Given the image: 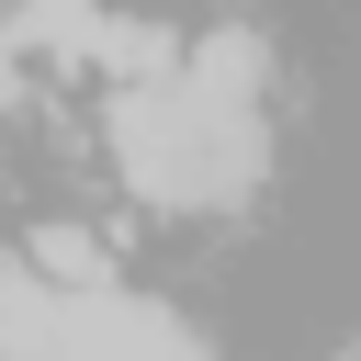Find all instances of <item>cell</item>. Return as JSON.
<instances>
[{
    "label": "cell",
    "instance_id": "cell-1",
    "mask_svg": "<svg viewBox=\"0 0 361 361\" xmlns=\"http://www.w3.org/2000/svg\"><path fill=\"white\" fill-rule=\"evenodd\" d=\"M90 68H113V90H124V79H180V34H169V23H113V11H102Z\"/></svg>",
    "mask_w": 361,
    "mask_h": 361
},
{
    "label": "cell",
    "instance_id": "cell-2",
    "mask_svg": "<svg viewBox=\"0 0 361 361\" xmlns=\"http://www.w3.org/2000/svg\"><path fill=\"white\" fill-rule=\"evenodd\" d=\"M34 271L68 282V293H102V282H113V248H102L90 226H34Z\"/></svg>",
    "mask_w": 361,
    "mask_h": 361
},
{
    "label": "cell",
    "instance_id": "cell-3",
    "mask_svg": "<svg viewBox=\"0 0 361 361\" xmlns=\"http://www.w3.org/2000/svg\"><path fill=\"white\" fill-rule=\"evenodd\" d=\"M11 23H23V45H45V56H90V34H102V0H23Z\"/></svg>",
    "mask_w": 361,
    "mask_h": 361
},
{
    "label": "cell",
    "instance_id": "cell-4",
    "mask_svg": "<svg viewBox=\"0 0 361 361\" xmlns=\"http://www.w3.org/2000/svg\"><path fill=\"white\" fill-rule=\"evenodd\" d=\"M0 102H23V23L0 11Z\"/></svg>",
    "mask_w": 361,
    "mask_h": 361
},
{
    "label": "cell",
    "instance_id": "cell-5",
    "mask_svg": "<svg viewBox=\"0 0 361 361\" xmlns=\"http://www.w3.org/2000/svg\"><path fill=\"white\" fill-rule=\"evenodd\" d=\"M338 361H361V338H350V350H338Z\"/></svg>",
    "mask_w": 361,
    "mask_h": 361
}]
</instances>
